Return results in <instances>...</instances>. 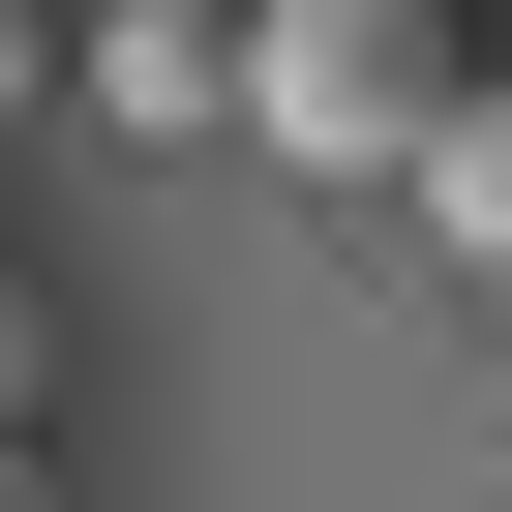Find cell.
<instances>
[{"instance_id":"cell-8","label":"cell","mask_w":512,"mask_h":512,"mask_svg":"<svg viewBox=\"0 0 512 512\" xmlns=\"http://www.w3.org/2000/svg\"><path fill=\"white\" fill-rule=\"evenodd\" d=\"M211 31H241V0H211Z\"/></svg>"},{"instance_id":"cell-1","label":"cell","mask_w":512,"mask_h":512,"mask_svg":"<svg viewBox=\"0 0 512 512\" xmlns=\"http://www.w3.org/2000/svg\"><path fill=\"white\" fill-rule=\"evenodd\" d=\"M241 121H272L302 181H422L452 31H422V0H241Z\"/></svg>"},{"instance_id":"cell-7","label":"cell","mask_w":512,"mask_h":512,"mask_svg":"<svg viewBox=\"0 0 512 512\" xmlns=\"http://www.w3.org/2000/svg\"><path fill=\"white\" fill-rule=\"evenodd\" d=\"M31 31H91V0H31Z\"/></svg>"},{"instance_id":"cell-5","label":"cell","mask_w":512,"mask_h":512,"mask_svg":"<svg viewBox=\"0 0 512 512\" xmlns=\"http://www.w3.org/2000/svg\"><path fill=\"white\" fill-rule=\"evenodd\" d=\"M0 121H61V31H31V0H0Z\"/></svg>"},{"instance_id":"cell-4","label":"cell","mask_w":512,"mask_h":512,"mask_svg":"<svg viewBox=\"0 0 512 512\" xmlns=\"http://www.w3.org/2000/svg\"><path fill=\"white\" fill-rule=\"evenodd\" d=\"M31 392H61V302H31V272H0V452H31Z\"/></svg>"},{"instance_id":"cell-3","label":"cell","mask_w":512,"mask_h":512,"mask_svg":"<svg viewBox=\"0 0 512 512\" xmlns=\"http://www.w3.org/2000/svg\"><path fill=\"white\" fill-rule=\"evenodd\" d=\"M392 211H422V241H452V272H512V91H452V121H422V181H392Z\"/></svg>"},{"instance_id":"cell-2","label":"cell","mask_w":512,"mask_h":512,"mask_svg":"<svg viewBox=\"0 0 512 512\" xmlns=\"http://www.w3.org/2000/svg\"><path fill=\"white\" fill-rule=\"evenodd\" d=\"M61 121L181 151V121H241V31H211V0H91V31H61Z\"/></svg>"},{"instance_id":"cell-6","label":"cell","mask_w":512,"mask_h":512,"mask_svg":"<svg viewBox=\"0 0 512 512\" xmlns=\"http://www.w3.org/2000/svg\"><path fill=\"white\" fill-rule=\"evenodd\" d=\"M0 512H61V482H31V452H0Z\"/></svg>"}]
</instances>
